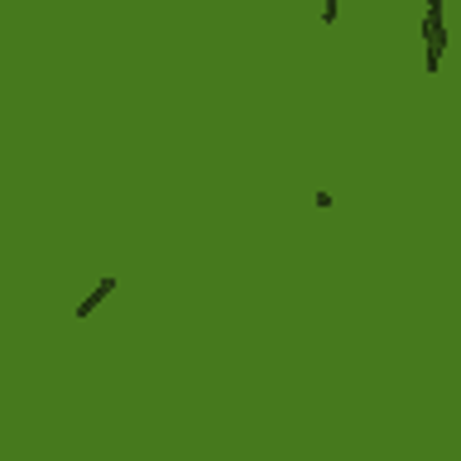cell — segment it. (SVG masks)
Segmentation results:
<instances>
[{
  "mask_svg": "<svg viewBox=\"0 0 461 461\" xmlns=\"http://www.w3.org/2000/svg\"><path fill=\"white\" fill-rule=\"evenodd\" d=\"M447 5L442 0H428L423 5V72L432 77V72L442 68V53H447Z\"/></svg>",
  "mask_w": 461,
  "mask_h": 461,
  "instance_id": "6da1fadb",
  "label": "cell"
},
{
  "mask_svg": "<svg viewBox=\"0 0 461 461\" xmlns=\"http://www.w3.org/2000/svg\"><path fill=\"white\" fill-rule=\"evenodd\" d=\"M111 294H115V274H101V279H96L92 288H86V298L77 303V308H72V312H77V322H86V317H92V312H96Z\"/></svg>",
  "mask_w": 461,
  "mask_h": 461,
  "instance_id": "7a4b0ae2",
  "label": "cell"
},
{
  "mask_svg": "<svg viewBox=\"0 0 461 461\" xmlns=\"http://www.w3.org/2000/svg\"><path fill=\"white\" fill-rule=\"evenodd\" d=\"M341 20V5H337V0H327V5H322V24H337Z\"/></svg>",
  "mask_w": 461,
  "mask_h": 461,
  "instance_id": "3957f363",
  "label": "cell"
},
{
  "mask_svg": "<svg viewBox=\"0 0 461 461\" xmlns=\"http://www.w3.org/2000/svg\"><path fill=\"white\" fill-rule=\"evenodd\" d=\"M312 207H317V212H331V207H337V197H331V193H317Z\"/></svg>",
  "mask_w": 461,
  "mask_h": 461,
  "instance_id": "277c9868",
  "label": "cell"
}]
</instances>
